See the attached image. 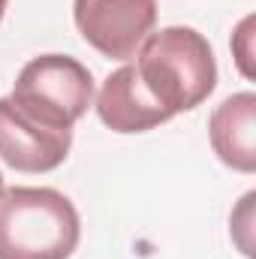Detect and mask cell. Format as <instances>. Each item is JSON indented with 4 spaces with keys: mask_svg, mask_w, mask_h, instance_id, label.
<instances>
[{
    "mask_svg": "<svg viewBox=\"0 0 256 259\" xmlns=\"http://www.w3.org/2000/svg\"><path fill=\"white\" fill-rule=\"evenodd\" d=\"M250 27H253V18L247 15L241 24H238V30H235V58H238V66H241V72L250 78L253 75V69H250V49H247V42H250Z\"/></svg>",
    "mask_w": 256,
    "mask_h": 259,
    "instance_id": "8",
    "label": "cell"
},
{
    "mask_svg": "<svg viewBox=\"0 0 256 259\" xmlns=\"http://www.w3.org/2000/svg\"><path fill=\"white\" fill-rule=\"evenodd\" d=\"M72 133H55L24 118L9 97H0V160L15 172L39 175L58 169L69 154Z\"/></svg>",
    "mask_w": 256,
    "mask_h": 259,
    "instance_id": "5",
    "label": "cell"
},
{
    "mask_svg": "<svg viewBox=\"0 0 256 259\" xmlns=\"http://www.w3.org/2000/svg\"><path fill=\"white\" fill-rule=\"evenodd\" d=\"M0 193H3V175H0Z\"/></svg>",
    "mask_w": 256,
    "mask_h": 259,
    "instance_id": "10",
    "label": "cell"
},
{
    "mask_svg": "<svg viewBox=\"0 0 256 259\" xmlns=\"http://www.w3.org/2000/svg\"><path fill=\"white\" fill-rule=\"evenodd\" d=\"M9 103L39 127L72 133L94 103V75L69 55H39L21 66Z\"/></svg>",
    "mask_w": 256,
    "mask_h": 259,
    "instance_id": "3",
    "label": "cell"
},
{
    "mask_svg": "<svg viewBox=\"0 0 256 259\" xmlns=\"http://www.w3.org/2000/svg\"><path fill=\"white\" fill-rule=\"evenodd\" d=\"M81 220L55 187H9L0 193V259H69Z\"/></svg>",
    "mask_w": 256,
    "mask_h": 259,
    "instance_id": "2",
    "label": "cell"
},
{
    "mask_svg": "<svg viewBox=\"0 0 256 259\" xmlns=\"http://www.w3.org/2000/svg\"><path fill=\"white\" fill-rule=\"evenodd\" d=\"M97 115L115 133H145L172 121V115L145 91L133 64L118 66L106 75L97 94Z\"/></svg>",
    "mask_w": 256,
    "mask_h": 259,
    "instance_id": "6",
    "label": "cell"
},
{
    "mask_svg": "<svg viewBox=\"0 0 256 259\" xmlns=\"http://www.w3.org/2000/svg\"><path fill=\"white\" fill-rule=\"evenodd\" d=\"M3 12H6V0H0V21H3Z\"/></svg>",
    "mask_w": 256,
    "mask_h": 259,
    "instance_id": "9",
    "label": "cell"
},
{
    "mask_svg": "<svg viewBox=\"0 0 256 259\" xmlns=\"http://www.w3.org/2000/svg\"><path fill=\"white\" fill-rule=\"evenodd\" d=\"M72 18L103 58L130 61L157 24V0H72Z\"/></svg>",
    "mask_w": 256,
    "mask_h": 259,
    "instance_id": "4",
    "label": "cell"
},
{
    "mask_svg": "<svg viewBox=\"0 0 256 259\" xmlns=\"http://www.w3.org/2000/svg\"><path fill=\"white\" fill-rule=\"evenodd\" d=\"M133 66L145 91L172 118L202 106L217 88V61L211 42L199 30L181 24L148 33Z\"/></svg>",
    "mask_w": 256,
    "mask_h": 259,
    "instance_id": "1",
    "label": "cell"
},
{
    "mask_svg": "<svg viewBox=\"0 0 256 259\" xmlns=\"http://www.w3.org/2000/svg\"><path fill=\"white\" fill-rule=\"evenodd\" d=\"M211 148L235 172L253 175L256 172V94L241 91L226 97L208 121Z\"/></svg>",
    "mask_w": 256,
    "mask_h": 259,
    "instance_id": "7",
    "label": "cell"
}]
</instances>
